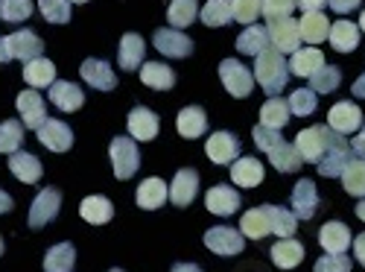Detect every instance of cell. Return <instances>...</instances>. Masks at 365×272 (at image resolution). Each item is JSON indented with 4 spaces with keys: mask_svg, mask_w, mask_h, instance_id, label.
Segmentation results:
<instances>
[{
    "mask_svg": "<svg viewBox=\"0 0 365 272\" xmlns=\"http://www.w3.org/2000/svg\"><path fill=\"white\" fill-rule=\"evenodd\" d=\"M240 231L252 237V240H263L269 231H272V223H269V205H260V208H249L246 214L240 220Z\"/></svg>",
    "mask_w": 365,
    "mask_h": 272,
    "instance_id": "cell-31",
    "label": "cell"
},
{
    "mask_svg": "<svg viewBox=\"0 0 365 272\" xmlns=\"http://www.w3.org/2000/svg\"><path fill=\"white\" fill-rule=\"evenodd\" d=\"M12 59V50H9V39L6 36H0V65H6Z\"/></svg>",
    "mask_w": 365,
    "mask_h": 272,
    "instance_id": "cell-56",
    "label": "cell"
},
{
    "mask_svg": "<svg viewBox=\"0 0 365 272\" xmlns=\"http://www.w3.org/2000/svg\"><path fill=\"white\" fill-rule=\"evenodd\" d=\"M111 272H123V269H111Z\"/></svg>",
    "mask_w": 365,
    "mask_h": 272,
    "instance_id": "cell-64",
    "label": "cell"
},
{
    "mask_svg": "<svg viewBox=\"0 0 365 272\" xmlns=\"http://www.w3.org/2000/svg\"><path fill=\"white\" fill-rule=\"evenodd\" d=\"M351 149H354V156H359V158H365V126L356 132V138H354V143H351Z\"/></svg>",
    "mask_w": 365,
    "mask_h": 272,
    "instance_id": "cell-54",
    "label": "cell"
},
{
    "mask_svg": "<svg viewBox=\"0 0 365 272\" xmlns=\"http://www.w3.org/2000/svg\"><path fill=\"white\" fill-rule=\"evenodd\" d=\"M351 94H354L356 100H365V74H362V76H359V79L354 82V88H351Z\"/></svg>",
    "mask_w": 365,
    "mask_h": 272,
    "instance_id": "cell-57",
    "label": "cell"
},
{
    "mask_svg": "<svg viewBox=\"0 0 365 272\" xmlns=\"http://www.w3.org/2000/svg\"><path fill=\"white\" fill-rule=\"evenodd\" d=\"M58 208H62V193H58L56 188H44L38 191V196L33 199V205H29V217H26V226L38 231L44 228L47 223H53L58 217Z\"/></svg>",
    "mask_w": 365,
    "mask_h": 272,
    "instance_id": "cell-5",
    "label": "cell"
},
{
    "mask_svg": "<svg viewBox=\"0 0 365 272\" xmlns=\"http://www.w3.org/2000/svg\"><path fill=\"white\" fill-rule=\"evenodd\" d=\"M354 211H356V217H359V220H362V223H365V199H359V202H356V208H354Z\"/></svg>",
    "mask_w": 365,
    "mask_h": 272,
    "instance_id": "cell-60",
    "label": "cell"
},
{
    "mask_svg": "<svg viewBox=\"0 0 365 272\" xmlns=\"http://www.w3.org/2000/svg\"><path fill=\"white\" fill-rule=\"evenodd\" d=\"M316 272H351L348 255H322L316 261Z\"/></svg>",
    "mask_w": 365,
    "mask_h": 272,
    "instance_id": "cell-51",
    "label": "cell"
},
{
    "mask_svg": "<svg viewBox=\"0 0 365 272\" xmlns=\"http://www.w3.org/2000/svg\"><path fill=\"white\" fill-rule=\"evenodd\" d=\"M9 39V50H12V59H21V62H33L44 53V41L33 33V29H18V33L6 36Z\"/></svg>",
    "mask_w": 365,
    "mask_h": 272,
    "instance_id": "cell-21",
    "label": "cell"
},
{
    "mask_svg": "<svg viewBox=\"0 0 365 272\" xmlns=\"http://www.w3.org/2000/svg\"><path fill=\"white\" fill-rule=\"evenodd\" d=\"M199 196V173L193 167H181L170 185V202L175 208H187Z\"/></svg>",
    "mask_w": 365,
    "mask_h": 272,
    "instance_id": "cell-12",
    "label": "cell"
},
{
    "mask_svg": "<svg viewBox=\"0 0 365 272\" xmlns=\"http://www.w3.org/2000/svg\"><path fill=\"white\" fill-rule=\"evenodd\" d=\"M354 255H356V263H359V266H365V231L354 240Z\"/></svg>",
    "mask_w": 365,
    "mask_h": 272,
    "instance_id": "cell-53",
    "label": "cell"
},
{
    "mask_svg": "<svg viewBox=\"0 0 365 272\" xmlns=\"http://www.w3.org/2000/svg\"><path fill=\"white\" fill-rule=\"evenodd\" d=\"M220 79H222L228 94L237 97V100L252 97V91H255V74L242 62H237V59H222L220 62Z\"/></svg>",
    "mask_w": 365,
    "mask_h": 272,
    "instance_id": "cell-4",
    "label": "cell"
},
{
    "mask_svg": "<svg viewBox=\"0 0 365 272\" xmlns=\"http://www.w3.org/2000/svg\"><path fill=\"white\" fill-rule=\"evenodd\" d=\"M272 263L278 269H295L301 261H304V246L292 237H281L275 246H272Z\"/></svg>",
    "mask_w": 365,
    "mask_h": 272,
    "instance_id": "cell-30",
    "label": "cell"
},
{
    "mask_svg": "<svg viewBox=\"0 0 365 272\" xmlns=\"http://www.w3.org/2000/svg\"><path fill=\"white\" fill-rule=\"evenodd\" d=\"M263 176H266V170L255 156H242L231 164V181L240 188H257L263 181Z\"/></svg>",
    "mask_w": 365,
    "mask_h": 272,
    "instance_id": "cell-24",
    "label": "cell"
},
{
    "mask_svg": "<svg viewBox=\"0 0 365 272\" xmlns=\"http://www.w3.org/2000/svg\"><path fill=\"white\" fill-rule=\"evenodd\" d=\"M319 243H322V249H324L327 255H345L348 246H354V237H351V228H348L345 223L330 220V223H324L322 231H319Z\"/></svg>",
    "mask_w": 365,
    "mask_h": 272,
    "instance_id": "cell-14",
    "label": "cell"
},
{
    "mask_svg": "<svg viewBox=\"0 0 365 272\" xmlns=\"http://www.w3.org/2000/svg\"><path fill=\"white\" fill-rule=\"evenodd\" d=\"M295 6H298V0H263V15H266V21L289 18Z\"/></svg>",
    "mask_w": 365,
    "mask_h": 272,
    "instance_id": "cell-50",
    "label": "cell"
},
{
    "mask_svg": "<svg viewBox=\"0 0 365 272\" xmlns=\"http://www.w3.org/2000/svg\"><path fill=\"white\" fill-rule=\"evenodd\" d=\"M292 208L298 220H310L319 208V191L313 178H298V185L292 188Z\"/></svg>",
    "mask_w": 365,
    "mask_h": 272,
    "instance_id": "cell-19",
    "label": "cell"
},
{
    "mask_svg": "<svg viewBox=\"0 0 365 272\" xmlns=\"http://www.w3.org/2000/svg\"><path fill=\"white\" fill-rule=\"evenodd\" d=\"M24 82L29 88H50L56 82V65L44 56L33 59V62H26V68H24Z\"/></svg>",
    "mask_w": 365,
    "mask_h": 272,
    "instance_id": "cell-34",
    "label": "cell"
},
{
    "mask_svg": "<svg viewBox=\"0 0 365 272\" xmlns=\"http://www.w3.org/2000/svg\"><path fill=\"white\" fill-rule=\"evenodd\" d=\"M234 21V0H207L202 6V24L207 26H225Z\"/></svg>",
    "mask_w": 365,
    "mask_h": 272,
    "instance_id": "cell-40",
    "label": "cell"
},
{
    "mask_svg": "<svg viewBox=\"0 0 365 272\" xmlns=\"http://www.w3.org/2000/svg\"><path fill=\"white\" fill-rule=\"evenodd\" d=\"M33 0H0V21L9 24H21L33 15Z\"/></svg>",
    "mask_w": 365,
    "mask_h": 272,
    "instance_id": "cell-46",
    "label": "cell"
},
{
    "mask_svg": "<svg viewBox=\"0 0 365 272\" xmlns=\"http://www.w3.org/2000/svg\"><path fill=\"white\" fill-rule=\"evenodd\" d=\"M140 82H143L146 88H155V91H170V88L175 85V74H173V68L164 65V62H146V65L140 68Z\"/></svg>",
    "mask_w": 365,
    "mask_h": 272,
    "instance_id": "cell-35",
    "label": "cell"
},
{
    "mask_svg": "<svg viewBox=\"0 0 365 272\" xmlns=\"http://www.w3.org/2000/svg\"><path fill=\"white\" fill-rule=\"evenodd\" d=\"M205 153L214 164H234L240 158V138L234 132H214L205 143Z\"/></svg>",
    "mask_w": 365,
    "mask_h": 272,
    "instance_id": "cell-11",
    "label": "cell"
},
{
    "mask_svg": "<svg viewBox=\"0 0 365 272\" xmlns=\"http://www.w3.org/2000/svg\"><path fill=\"white\" fill-rule=\"evenodd\" d=\"M135 199H138V208H143V211H155V208H161V205L170 199V185H167V181H161L158 176L143 178L140 185H138Z\"/></svg>",
    "mask_w": 365,
    "mask_h": 272,
    "instance_id": "cell-20",
    "label": "cell"
},
{
    "mask_svg": "<svg viewBox=\"0 0 365 272\" xmlns=\"http://www.w3.org/2000/svg\"><path fill=\"white\" fill-rule=\"evenodd\" d=\"M205 205H207L210 214L231 217V214H237V208H240V193L231 185H214L205 193Z\"/></svg>",
    "mask_w": 365,
    "mask_h": 272,
    "instance_id": "cell-18",
    "label": "cell"
},
{
    "mask_svg": "<svg viewBox=\"0 0 365 272\" xmlns=\"http://www.w3.org/2000/svg\"><path fill=\"white\" fill-rule=\"evenodd\" d=\"M175 129L181 138H202L207 132V114L202 106H187L175 114Z\"/></svg>",
    "mask_w": 365,
    "mask_h": 272,
    "instance_id": "cell-23",
    "label": "cell"
},
{
    "mask_svg": "<svg viewBox=\"0 0 365 272\" xmlns=\"http://www.w3.org/2000/svg\"><path fill=\"white\" fill-rule=\"evenodd\" d=\"M351 158H354V149H351L348 141L339 135L336 141H333V146L324 153V158L316 164V167H319V176H324V178H336V176H342V173L348 170Z\"/></svg>",
    "mask_w": 365,
    "mask_h": 272,
    "instance_id": "cell-8",
    "label": "cell"
},
{
    "mask_svg": "<svg viewBox=\"0 0 365 272\" xmlns=\"http://www.w3.org/2000/svg\"><path fill=\"white\" fill-rule=\"evenodd\" d=\"M359 4H362V0H327V6L336 15H348V12L359 9Z\"/></svg>",
    "mask_w": 365,
    "mask_h": 272,
    "instance_id": "cell-52",
    "label": "cell"
},
{
    "mask_svg": "<svg viewBox=\"0 0 365 272\" xmlns=\"http://www.w3.org/2000/svg\"><path fill=\"white\" fill-rule=\"evenodd\" d=\"M269 41L278 53H295L301 50V29L298 21L292 18H278V21H269Z\"/></svg>",
    "mask_w": 365,
    "mask_h": 272,
    "instance_id": "cell-7",
    "label": "cell"
},
{
    "mask_svg": "<svg viewBox=\"0 0 365 272\" xmlns=\"http://www.w3.org/2000/svg\"><path fill=\"white\" fill-rule=\"evenodd\" d=\"M170 272H205L202 266H196V263H173V269Z\"/></svg>",
    "mask_w": 365,
    "mask_h": 272,
    "instance_id": "cell-58",
    "label": "cell"
},
{
    "mask_svg": "<svg viewBox=\"0 0 365 272\" xmlns=\"http://www.w3.org/2000/svg\"><path fill=\"white\" fill-rule=\"evenodd\" d=\"M6 211H12V196L6 191H0V214H6Z\"/></svg>",
    "mask_w": 365,
    "mask_h": 272,
    "instance_id": "cell-59",
    "label": "cell"
},
{
    "mask_svg": "<svg viewBox=\"0 0 365 272\" xmlns=\"http://www.w3.org/2000/svg\"><path fill=\"white\" fill-rule=\"evenodd\" d=\"M199 18V4L196 0H173L167 6V21L173 29H185Z\"/></svg>",
    "mask_w": 365,
    "mask_h": 272,
    "instance_id": "cell-38",
    "label": "cell"
},
{
    "mask_svg": "<svg viewBox=\"0 0 365 272\" xmlns=\"http://www.w3.org/2000/svg\"><path fill=\"white\" fill-rule=\"evenodd\" d=\"M38 141L50 149V153H68V149L73 146V129L68 124H62V120H44L41 129H38Z\"/></svg>",
    "mask_w": 365,
    "mask_h": 272,
    "instance_id": "cell-13",
    "label": "cell"
},
{
    "mask_svg": "<svg viewBox=\"0 0 365 272\" xmlns=\"http://www.w3.org/2000/svg\"><path fill=\"white\" fill-rule=\"evenodd\" d=\"M342 185H345V191L351 196H362L365 199V158H359V156L351 158L348 170L342 173Z\"/></svg>",
    "mask_w": 365,
    "mask_h": 272,
    "instance_id": "cell-43",
    "label": "cell"
},
{
    "mask_svg": "<svg viewBox=\"0 0 365 272\" xmlns=\"http://www.w3.org/2000/svg\"><path fill=\"white\" fill-rule=\"evenodd\" d=\"M289 103L281 100V97H269L263 106H260V124L269 126V129H284L289 124Z\"/></svg>",
    "mask_w": 365,
    "mask_h": 272,
    "instance_id": "cell-37",
    "label": "cell"
},
{
    "mask_svg": "<svg viewBox=\"0 0 365 272\" xmlns=\"http://www.w3.org/2000/svg\"><path fill=\"white\" fill-rule=\"evenodd\" d=\"M336 138H339V132H333L330 126H307L295 135V149L301 153V161L319 164Z\"/></svg>",
    "mask_w": 365,
    "mask_h": 272,
    "instance_id": "cell-2",
    "label": "cell"
},
{
    "mask_svg": "<svg viewBox=\"0 0 365 272\" xmlns=\"http://www.w3.org/2000/svg\"><path fill=\"white\" fill-rule=\"evenodd\" d=\"M327 126H330L333 132H339V135H354V132H359V129H362V111H359V106L351 103V100L336 103V106L330 109V114H327Z\"/></svg>",
    "mask_w": 365,
    "mask_h": 272,
    "instance_id": "cell-9",
    "label": "cell"
},
{
    "mask_svg": "<svg viewBox=\"0 0 365 272\" xmlns=\"http://www.w3.org/2000/svg\"><path fill=\"white\" fill-rule=\"evenodd\" d=\"M298 6H301L304 12H322V9L327 6V0H298Z\"/></svg>",
    "mask_w": 365,
    "mask_h": 272,
    "instance_id": "cell-55",
    "label": "cell"
},
{
    "mask_svg": "<svg viewBox=\"0 0 365 272\" xmlns=\"http://www.w3.org/2000/svg\"><path fill=\"white\" fill-rule=\"evenodd\" d=\"M319 68H324V56H322L319 47H301V50H295L292 59H289V74L304 76V79H310Z\"/></svg>",
    "mask_w": 365,
    "mask_h": 272,
    "instance_id": "cell-28",
    "label": "cell"
},
{
    "mask_svg": "<svg viewBox=\"0 0 365 272\" xmlns=\"http://www.w3.org/2000/svg\"><path fill=\"white\" fill-rule=\"evenodd\" d=\"M339 82H342V71L333 68V65H324L310 76V88L319 91V94H330V91H336Z\"/></svg>",
    "mask_w": 365,
    "mask_h": 272,
    "instance_id": "cell-45",
    "label": "cell"
},
{
    "mask_svg": "<svg viewBox=\"0 0 365 272\" xmlns=\"http://www.w3.org/2000/svg\"><path fill=\"white\" fill-rule=\"evenodd\" d=\"M298 29H301V41L322 44L330 36V21L324 12H304V18L298 21Z\"/></svg>",
    "mask_w": 365,
    "mask_h": 272,
    "instance_id": "cell-27",
    "label": "cell"
},
{
    "mask_svg": "<svg viewBox=\"0 0 365 272\" xmlns=\"http://www.w3.org/2000/svg\"><path fill=\"white\" fill-rule=\"evenodd\" d=\"M287 103H289V111L295 117H310L316 111V106H319V97H316L313 88H295Z\"/></svg>",
    "mask_w": 365,
    "mask_h": 272,
    "instance_id": "cell-44",
    "label": "cell"
},
{
    "mask_svg": "<svg viewBox=\"0 0 365 272\" xmlns=\"http://www.w3.org/2000/svg\"><path fill=\"white\" fill-rule=\"evenodd\" d=\"M50 103L62 111H79L85 103V91L73 82H53L50 85Z\"/></svg>",
    "mask_w": 365,
    "mask_h": 272,
    "instance_id": "cell-26",
    "label": "cell"
},
{
    "mask_svg": "<svg viewBox=\"0 0 365 272\" xmlns=\"http://www.w3.org/2000/svg\"><path fill=\"white\" fill-rule=\"evenodd\" d=\"M143 56H146V44L138 33H126L123 39H120V50H117V65L123 71H138L143 68Z\"/></svg>",
    "mask_w": 365,
    "mask_h": 272,
    "instance_id": "cell-22",
    "label": "cell"
},
{
    "mask_svg": "<svg viewBox=\"0 0 365 272\" xmlns=\"http://www.w3.org/2000/svg\"><path fill=\"white\" fill-rule=\"evenodd\" d=\"M68 4L73 6V4H88V0H68Z\"/></svg>",
    "mask_w": 365,
    "mask_h": 272,
    "instance_id": "cell-62",
    "label": "cell"
},
{
    "mask_svg": "<svg viewBox=\"0 0 365 272\" xmlns=\"http://www.w3.org/2000/svg\"><path fill=\"white\" fill-rule=\"evenodd\" d=\"M24 124H18V120H4L0 124V156H12L21 149L24 143Z\"/></svg>",
    "mask_w": 365,
    "mask_h": 272,
    "instance_id": "cell-42",
    "label": "cell"
},
{
    "mask_svg": "<svg viewBox=\"0 0 365 272\" xmlns=\"http://www.w3.org/2000/svg\"><path fill=\"white\" fill-rule=\"evenodd\" d=\"M18 111H21V124L26 129H41V124L47 120V106L38 91H21L18 94Z\"/></svg>",
    "mask_w": 365,
    "mask_h": 272,
    "instance_id": "cell-15",
    "label": "cell"
},
{
    "mask_svg": "<svg viewBox=\"0 0 365 272\" xmlns=\"http://www.w3.org/2000/svg\"><path fill=\"white\" fill-rule=\"evenodd\" d=\"M205 246L214 255L234 258L242 252V234L237 228H228V226H214V228L205 231Z\"/></svg>",
    "mask_w": 365,
    "mask_h": 272,
    "instance_id": "cell-6",
    "label": "cell"
},
{
    "mask_svg": "<svg viewBox=\"0 0 365 272\" xmlns=\"http://www.w3.org/2000/svg\"><path fill=\"white\" fill-rule=\"evenodd\" d=\"M155 50L170 59H187L193 53V39H187L181 29L161 26V29H155Z\"/></svg>",
    "mask_w": 365,
    "mask_h": 272,
    "instance_id": "cell-10",
    "label": "cell"
},
{
    "mask_svg": "<svg viewBox=\"0 0 365 272\" xmlns=\"http://www.w3.org/2000/svg\"><path fill=\"white\" fill-rule=\"evenodd\" d=\"M9 170L18 181H24V185H36V181L41 178V173H44L41 161L33 153H24V149H18V153L9 156Z\"/></svg>",
    "mask_w": 365,
    "mask_h": 272,
    "instance_id": "cell-25",
    "label": "cell"
},
{
    "mask_svg": "<svg viewBox=\"0 0 365 272\" xmlns=\"http://www.w3.org/2000/svg\"><path fill=\"white\" fill-rule=\"evenodd\" d=\"M158 129H161V120H158V114L152 111V109L135 106L129 111V135L135 141H155Z\"/></svg>",
    "mask_w": 365,
    "mask_h": 272,
    "instance_id": "cell-17",
    "label": "cell"
},
{
    "mask_svg": "<svg viewBox=\"0 0 365 272\" xmlns=\"http://www.w3.org/2000/svg\"><path fill=\"white\" fill-rule=\"evenodd\" d=\"M327 41L333 44V50H339V53H354L356 44H359V26L354 21H336L330 26Z\"/></svg>",
    "mask_w": 365,
    "mask_h": 272,
    "instance_id": "cell-33",
    "label": "cell"
},
{
    "mask_svg": "<svg viewBox=\"0 0 365 272\" xmlns=\"http://www.w3.org/2000/svg\"><path fill=\"white\" fill-rule=\"evenodd\" d=\"M255 82H260V88L269 97H278L289 82V65H287L284 53H278L275 47L263 50L255 62Z\"/></svg>",
    "mask_w": 365,
    "mask_h": 272,
    "instance_id": "cell-1",
    "label": "cell"
},
{
    "mask_svg": "<svg viewBox=\"0 0 365 272\" xmlns=\"http://www.w3.org/2000/svg\"><path fill=\"white\" fill-rule=\"evenodd\" d=\"M260 15H263V0H234V21L249 26Z\"/></svg>",
    "mask_w": 365,
    "mask_h": 272,
    "instance_id": "cell-48",
    "label": "cell"
},
{
    "mask_svg": "<svg viewBox=\"0 0 365 272\" xmlns=\"http://www.w3.org/2000/svg\"><path fill=\"white\" fill-rule=\"evenodd\" d=\"M108 153H111V167H114V176L120 181H126L138 173L140 167V153H138V143L135 138H123V135H117L111 138V146H108Z\"/></svg>",
    "mask_w": 365,
    "mask_h": 272,
    "instance_id": "cell-3",
    "label": "cell"
},
{
    "mask_svg": "<svg viewBox=\"0 0 365 272\" xmlns=\"http://www.w3.org/2000/svg\"><path fill=\"white\" fill-rule=\"evenodd\" d=\"M0 255H4V237H0Z\"/></svg>",
    "mask_w": 365,
    "mask_h": 272,
    "instance_id": "cell-63",
    "label": "cell"
},
{
    "mask_svg": "<svg viewBox=\"0 0 365 272\" xmlns=\"http://www.w3.org/2000/svg\"><path fill=\"white\" fill-rule=\"evenodd\" d=\"M79 214H82V220L85 223H91V226H106L111 217H114V205L106 199V196H85L82 199V205H79Z\"/></svg>",
    "mask_w": 365,
    "mask_h": 272,
    "instance_id": "cell-32",
    "label": "cell"
},
{
    "mask_svg": "<svg viewBox=\"0 0 365 272\" xmlns=\"http://www.w3.org/2000/svg\"><path fill=\"white\" fill-rule=\"evenodd\" d=\"M359 29L365 33V9H362V15H359Z\"/></svg>",
    "mask_w": 365,
    "mask_h": 272,
    "instance_id": "cell-61",
    "label": "cell"
},
{
    "mask_svg": "<svg viewBox=\"0 0 365 272\" xmlns=\"http://www.w3.org/2000/svg\"><path fill=\"white\" fill-rule=\"evenodd\" d=\"M252 138H255L257 149H263V153H272V149H275L278 143H284L281 129H269V126H263V124H257V126H255Z\"/></svg>",
    "mask_w": 365,
    "mask_h": 272,
    "instance_id": "cell-49",
    "label": "cell"
},
{
    "mask_svg": "<svg viewBox=\"0 0 365 272\" xmlns=\"http://www.w3.org/2000/svg\"><path fill=\"white\" fill-rule=\"evenodd\" d=\"M269 29L260 24H249L242 33L237 36V50L242 56H260L263 50H269Z\"/></svg>",
    "mask_w": 365,
    "mask_h": 272,
    "instance_id": "cell-29",
    "label": "cell"
},
{
    "mask_svg": "<svg viewBox=\"0 0 365 272\" xmlns=\"http://www.w3.org/2000/svg\"><path fill=\"white\" fill-rule=\"evenodd\" d=\"M38 12L50 24H68L71 21V4L68 0H38Z\"/></svg>",
    "mask_w": 365,
    "mask_h": 272,
    "instance_id": "cell-47",
    "label": "cell"
},
{
    "mask_svg": "<svg viewBox=\"0 0 365 272\" xmlns=\"http://www.w3.org/2000/svg\"><path fill=\"white\" fill-rule=\"evenodd\" d=\"M79 74H82L85 85H91L94 91H114L117 88V74L111 71L108 62H103V59H85Z\"/></svg>",
    "mask_w": 365,
    "mask_h": 272,
    "instance_id": "cell-16",
    "label": "cell"
},
{
    "mask_svg": "<svg viewBox=\"0 0 365 272\" xmlns=\"http://www.w3.org/2000/svg\"><path fill=\"white\" fill-rule=\"evenodd\" d=\"M76 266V249L73 243H56L44 255V272H71Z\"/></svg>",
    "mask_w": 365,
    "mask_h": 272,
    "instance_id": "cell-36",
    "label": "cell"
},
{
    "mask_svg": "<svg viewBox=\"0 0 365 272\" xmlns=\"http://www.w3.org/2000/svg\"><path fill=\"white\" fill-rule=\"evenodd\" d=\"M269 161H272V167H275L278 173H295L304 161H301V153L295 149V143H278L275 149L269 153Z\"/></svg>",
    "mask_w": 365,
    "mask_h": 272,
    "instance_id": "cell-39",
    "label": "cell"
},
{
    "mask_svg": "<svg viewBox=\"0 0 365 272\" xmlns=\"http://www.w3.org/2000/svg\"><path fill=\"white\" fill-rule=\"evenodd\" d=\"M269 223H272V234H278V237H292L298 231L295 211L281 208V205H269Z\"/></svg>",
    "mask_w": 365,
    "mask_h": 272,
    "instance_id": "cell-41",
    "label": "cell"
}]
</instances>
